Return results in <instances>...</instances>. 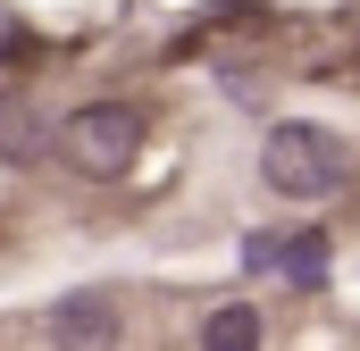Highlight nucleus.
<instances>
[{"instance_id": "nucleus-1", "label": "nucleus", "mask_w": 360, "mask_h": 351, "mask_svg": "<svg viewBox=\"0 0 360 351\" xmlns=\"http://www.w3.org/2000/svg\"><path fill=\"white\" fill-rule=\"evenodd\" d=\"M260 176H269V192H285V201H335L352 184V151H344V134L285 117V126H269V143H260Z\"/></svg>"}, {"instance_id": "nucleus-2", "label": "nucleus", "mask_w": 360, "mask_h": 351, "mask_svg": "<svg viewBox=\"0 0 360 351\" xmlns=\"http://www.w3.org/2000/svg\"><path fill=\"white\" fill-rule=\"evenodd\" d=\"M134 151H143V109L134 100H84L68 126H59V159L76 176H126L134 168Z\"/></svg>"}, {"instance_id": "nucleus-3", "label": "nucleus", "mask_w": 360, "mask_h": 351, "mask_svg": "<svg viewBox=\"0 0 360 351\" xmlns=\"http://www.w3.org/2000/svg\"><path fill=\"white\" fill-rule=\"evenodd\" d=\"M51 343L59 351H109L117 343V301L109 293H68V301H51Z\"/></svg>"}, {"instance_id": "nucleus-4", "label": "nucleus", "mask_w": 360, "mask_h": 351, "mask_svg": "<svg viewBox=\"0 0 360 351\" xmlns=\"http://www.w3.org/2000/svg\"><path fill=\"white\" fill-rule=\"evenodd\" d=\"M51 143H59V134L42 126V109H34L25 92H0V168H34Z\"/></svg>"}, {"instance_id": "nucleus-5", "label": "nucleus", "mask_w": 360, "mask_h": 351, "mask_svg": "<svg viewBox=\"0 0 360 351\" xmlns=\"http://www.w3.org/2000/svg\"><path fill=\"white\" fill-rule=\"evenodd\" d=\"M201 351H260V310L252 301H218L201 318Z\"/></svg>"}, {"instance_id": "nucleus-6", "label": "nucleus", "mask_w": 360, "mask_h": 351, "mask_svg": "<svg viewBox=\"0 0 360 351\" xmlns=\"http://www.w3.org/2000/svg\"><path fill=\"white\" fill-rule=\"evenodd\" d=\"M276 276H285L293 293H319V284H327V234H310V226L285 234V267H276Z\"/></svg>"}, {"instance_id": "nucleus-7", "label": "nucleus", "mask_w": 360, "mask_h": 351, "mask_svg": "<svg viewBox=\"0 0 360 351\" xmlns=\"http://www.w3.org/2000/svg\"><path fill=\"white\" fill-rule=\"evenodd\" d=\"M243 267H260V276L285 267V234H252V243H243Z\"/></svg>"}]
</instances>
